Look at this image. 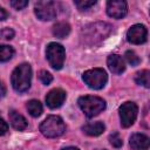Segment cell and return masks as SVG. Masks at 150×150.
<instances>
[{"label":"cell","mask_w":150,"mask_h":150,"mask_svg":"<svg viewBox=\"0 0 150 150\" xmlns=\"http://www.w3.org/2000/svg\"><path fill=\"white\" fill-rule=\"evenodd\" d=\"M111 32L110 25L105 22H96L87 26L82 30V40L87 45H95L104 40Z\"/></svg>","instance_id":"6da1fadb"},{"label":"cell","mask_w":150,"mask_h":150,"mask_svg":"<svg viewBox=\"0 0 150 150\" xmlns=\"http://www.w3.org/2000/svg\"><path fill=\"white\" fill-rule=\"evenodd\" d=\"M30 80H32V68H30V64L26 62L19 64L13 70L12 77H11L13 88L19 93H23L29 89Z\"/></svg>","instance_id":"7a4b0ae2"},{"label":"cell","mask_w":150,"mask_h":150,"mask_svg":"<svg viewBox=\"0 0 150 150\" xmlns=\"http://www.w3.org/2000/svg\"><path fill=\"white\" fill-rule=\"evenodd\" d=\"M77 103L81 110L84 112V115L89 118L98 115L105 109V101L98 96H91V95L81 96Z\"/></svg>","instance_id":"3957f363"},{"label":"cell","mask_w":150,"mask_h":150,"mask_svg":"<svg viewBox=\"0 0 150 150\" xmlns=\"http://www.w3.org/2000/svg\"><path fill=\"white\" fill-rule=\"evenodd\" d=\"M40 131L45 137L55 138L61 136L66 131V125L60 116L50 115L40 124Z\"/></svg>","instance_id":"277c9868"},{"label":"cell","mask_w":150,"mask_h":150,"mask_svg":"<svg viewBox=\"0 0 150 150\" xmlns=\"http://www.w3.org/2000/svg\"><path fill=\"white\" fill-rule=\"evenodd\" d=\"M82 79L89 88L101 89L105 86L108 76H107V73L104 71V69L94 68V69H89V70L84 71L83 75H82Z\"/></svg>","instance_id":"5b68a950"},{"label":"cell","mask_w":150,"mask_h":150,"mask_svg":"<svg viewBox=\"0 0 150 150\" xmlns=\"http://www.w3.org/2000/svg\"><path fill=\"white\" fill-rule=\"evenodd\" d=\"M46 56H47V60H48V62H49L52 68L61 69L63 63H64V57H66L64 48L60 43L50 42L47 46Z\"/></svg>","instance_id":"8992f818"},{"label":"cell","mask_w":150,"mask_h":150,"mask_svg":"<svg viewBox=\"0 0 150 150\" xmlns=\"http://www.w3.org/2000/svg\"><path fill=\"white\" fill-rule=\"evenodd\" d=\"M35 15L42 21H49L56 18L57 15V6L54 1H38L34 7Z\"/></svg>","instance_id":"52a82bcc"},{"label":"cell","mask_w":150,"mask_h":150,"mask_svg":"<svg viewBox=\"0 0 150 150\" xmlns=\"http://www.w3.org/2000/svg\"><path fill=\"white\" fill-rule=\"evenodd\" d=\"M120 120H121V125L123 128H129L134 124L137 112H138V107L134 102H125L120 107Z\"/></svg>","instance_id":"ba28073f"},{"label":"cell","mask_w":150,"mask_h":150,"mask_svg":"<svg viewBox=\"0 0 150 150\" xmlns=\"http://www.w3.org/2000/svg\"><path fill=\"white\" fill-rule=\"evenodd\" d=\"M146 36H148V30H146L145 26L141 25V23H136V25L131 26L127 32L128 41L134 45L144 43L146 41Z\"/></svg>","instance_id":"9c48e42d"},{"label":"cell","mask_w":150,"mask_h":150,"mask_svg":"<svg viewBox=\"0 0 150 150\" xmlns=\"http://www.w3.org/2000/svg\"><path fill=\"white\" fill-rule=\"evenodd\" d=\"M128 6L123 0H110L107 2V14L114 19H122L127 15Z\"/></svg>","instance_id":"30bf717a"},{"label":"cell","mask_w":150,"mask_h":150,"mask_svg":"<svg viewBox=\"0 0 150 150\" xmlns=\"http://www.w3.org/2000/svg\"><path fill=\"white\" fill-rule=\"evenodd\" d=\"M64 100H66V91L60 88L50 90L46 96V103L50 109H56L61 107Z\"/></svg>","instance_id":"8fae6325"},{"label":"cell","mask_w":150,"mask_h":150,"mask_svg":"<svg viewBox=\"0 0 150 150\" xmlns=\"http://www.w3.org/2000/svg\"><path fill=\"white\" fill-rule=\"evenodd\" d=\"M130 146L132 150H148L150 145V138L144 134H134L130 137Z\"/></svg>","instance_id":"7c38bea8"},{"label":"cell","mask_w":150,"mask_h":150,"mask_svg":"<svg viewBox=\"0 0 150 150\" xmlns=\"http://www.w3.org/2000/svg\"><path fill=\"white\" fill-rule=\"evenodd\" d=\"M107 63H108L109 69H110L114 74H116V75L122 74V73L125 70L124 60H123L122 56L118 55V54H111V55H109L108 59H107Z\"/></svg>","instance_id":"4fadbf2b"},{"label":"cell","mask_w":150,"mask_h":150,"mask_svg":"<svg viewBox=\"0 0 150 150\" xmlns=\"http://www.w3.org/2000/svg\"><path fill=\"white\" fill-rule=\"evenodd\" d=\"M8 116H9L11 125H12L15 130L21 131V130H25V129L27 128V125H28L27 120H26L21 114H19L18 111H15V110H11L9 114H8Z\"/></svg>","instance_id":"5bb4252c"},{"label":"cell","mask_w":150,"mask_h":150,"mask_svg":"<svg viewBox=\"0 0 150 150\" xmlns=\"http://www.w3.org/2000/svg\"><path fill=\"white\" fill-rule=\"evenodd\" d=\"M105 129V125L102 122H93V123H88L86 125H83L82 130L84 134H87L88 136H98L101 135Z\"/></svg>","instance_id":"9a60e30c"},{"label":"cell","mask_w":150,"mask_h":150,"mask_svg":"<svg viewBox=\"0 0 150 150\" xmlns=\"http://www.w3.org/2000/svg\"><path fill=\"white\" fill-rule=\"evenodd\" d=\"M70 33V26L67 22L60 21L53 26V34L59 39H64Z\"/></svg>","instance_id":"2e32d148"},{"label":"cell","mask_w":150,"mask_h":150,"mask_svg":"<svg viewBox=\"0 0 150 150\" xmlns=\"http://www.w3.org/2000/svg\"><path fill=\"white\" fill-rule=\"evenodd\" d=\"M135 82L139 86H143L145 88L150 87V71L146 69H143L141 71H137L135 75Z\"/></svg>","instance_id":"e0dca14e"},{"label":"cell","mask_w":150,"mask_h":150,"mask_svg":"<svg viewBox=\"0 0 150 150\" xmlns=\"http://www.w3.org/2000/svg\"><path fill=\"white\" fill-rule=\"evenodd\" d=\"M27 110L33 117H39L42 114V104L38 100H30L27 103Z\"/></svg>","instance_id":"ac0fdd59"},{"label":"cell","mask_w":150,"mask_h":150,"mask_svg":"<svg viewBox=\"0 0 150 150\" xmlns=\"http://www.w3.org/2000/svg\"><path fill=\"white\" fill-rule=\"evenodd\" d=\"M14 55V49L7 45H0V62H6L11 60Z\"/></svg>","instance_id":"d6986e66"},{"label":"cell","mask_w":150,"mask_h":150,"mask_svg":"<svg viewBox=\"0 0 150 150\" xmlns=\"http://www.w3.org/2000/svg\"><path fill=\"white\" fill-rule=\"evenodd\" d=\"M124 56H125V60L128 61V63L131 66H137L141 62V59L137 56V54L134 50H127Z\"/></svg>","instance_id":"ffe728a7"},{"label":"cell","mask_w":150,"mask_h":150,"mask_svg":"<svg viewBox=\"0 0 150 150\" xmlns=\"http://www.w3.org/2000/svg\"><path fill=\"white\" fill-rule=\"evenodd\" d=\"M74 4H75V6H76L80 11H87V9H89L90 7H93V6L96 4V1H95V0H77V1H75Z\"/></svg>","instance_id":"44dd1931"},{"label":"cell","mask_w":150,"mask_h":150,"mask_svg":"<svg viewBox=\"0 0 150 150\" xmlns=\"http://www.w3.org/2000/svg\"><path fill=\"white\" fill-rule=\"evenodd\" d=\"M109 141H110V144L114 148H121L123 145V141H122L121 136L118 135V132H112L109 136Z\"/></svg>","instance_id":"7402d4cb"},{"label":"cell","mask_w":150,"mask_h":150,"mask_svg":"<svg viewBox=\"0 0 150 150\" xmlns=\"http://www.w3.org/2000/svg\"><path fill=\"white\" fill-rule=\"evenodd\" d=\"M39 79H40V81H41L43 84H46V86H48V84L53 81L52 74H50L49 71H47V70H41V71L39 73Z\"/></svg>","instance_id":"603a6c76"},{"label":"cell","mask_w":150,"mask_h":150,"mask_svg":"<svg viewBox=\"0 0 150 150\" xmlns=\"http://www.w3.org/2000/svg\"><path fill=\"white\" fill-rule=\"evenodd\" d=\"M14 38V30L12 28H8V27H5V28H1L0 29V39H4V40H11Z\"/></svg>","instance_id":"cb8c5ba5"},{"label":"cell","mask_w":150,"mask_h":150,"mask_svg":"<svg viewBox=\"0 0 150 150\" xmlns=\"http://www.w3.org/2000/svg\"><path fill=\"white\" fill-rule=\"evenodd\" d=\"M11 6L14 8V9H18V11H21L25 7L28 6V1L27 0H13L9 2Z\"/></svg>","instance_id":"d4e9b609"},{"label":"cell","mask_w":150,"mask_h":150,"mask_svg":"<svg viewBox=\"0 0 150 150\" xmlns=\"http://www.w3.org/2000/svg\"><path fill=\"white\" fill-rule=\"evenodd\" d=\"M8 131V124L0 117V136L5 135Z\"/></svg>","instance_id":"484cf974"},{"label":"cell","mask_w":150,"mask_h":150,"mask_svg":"<svg viewBox=\"0 0 150 150\" xmlns=\"http://www.w3.org/2000/svg\"><path fill=\"white\" fill-rule=\"evenodd\" d=\"M6 86L4 84V82H1L0 81V100L2 98V97H5V95H6Z\"/></svg>","instance_id":"4316f807"},{"label":"cell","mask_w":150,"mask_h":150,"mask_svg":"<svg viewBox=\"0 0 150 150\" xmlns=\"http://www.w3.org/2000/svg\"><path fill=\"white\" fill-rule=\"evenodd\" d=\"M6 18H7V12H6L2 7H0V21L5 20Z\"/></svg>","instance_id":"83f0119b"},{"label":"cell","mask_w":150,"mask_h":150,"mask_svg":"<svg viewBox=\"0 0 150 150\" xmlns=\"http://www.w3.org/2000/svg\"><path fill=\"white\" fill-rule=\"evenodd\" d=\"M62 150H79V149L75 146H67V148H63Z\"/></svg>","instance_id":"f1b7e54d"}]
</instances>
